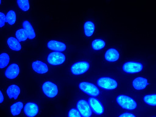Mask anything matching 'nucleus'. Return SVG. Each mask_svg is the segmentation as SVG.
Here are the masks:
<instances>
[{
	"label": "nucleus",
	"instance_id": "nucleus-17",
	"mask_svg": "<svg viewBox=\"0 0 156 117\" xmlns=\"http://www.w3.org/2000/svg\"><path fill=\"white\" fill-rule=\"evenodd\" d=\"M7 43L10 48L13 50L19 51L21 48L19 41L14 37H9L7 39Z\"/></svg>",
	"mask_w": 156,
	"mask_h": 117
},
{
	"label": "nucleus",
	"instance_id": "nucleus-13",
	"mask_svg": "<svg viewBox=\"0 0 156 117\" xmlns=\"http://www.w3.org/2000/svg\"><path fill=\"white\" fill-rule=\"evenodd\" d=\"M32 67L35 72L40 74L45 73L48 71V67L46 64L38 60L32 63Z\"/></svg>",
	"mask_w": 156,
	"mask_h": 117
},
{
	"label": "nucleus",
	"instance_id": "nucleus-8",
	"mask_svg": "<svg viewBox=\"0 0 156 117\" xmlns=\"http://www.w3.org/2000/svg\"><path fill=\"white\" fill-rule=\"evenodd\" d=\"M77 108L83 117H90L92 111L89 103L84 100H79L76 104Z\"/></svg>",
	"mask_w": 156,
	"mask_h": 117
},
{
	"label": "nucleus",
	"instance_id": "nucleus-29",
	"mask_svg": "<svg viewBox=\"0 0 156 117\" xmlns=\"http://www.w3.org/2000/svg\"><path fill=\"white\" fill-rule=\"evenodd\" d=\"M119 117H136V116L133 114L126 112L120 115Z\"/></svg>",
	"mask_w": 156,
	"mask_h": 117
},
{
	"label": "nucleus",
	"instance_id": "nucleus-31",
	"mask_svg": "<svg viewBox=\"0 0 156 117\" xmlns=\"http://www.w3.org/2000/svg\"></svg>",
	"mask_w": 156,
	"mask_h": 117
},
{
	"label": "nucleus",
	"instance_id": "nucleus-24",
	"mask_svg": "<svg viewBox=\"0 0 156 117\" xmlns=\"http://www.w3.org/2000/svg\"><path fill=\"white\" fill-rule=\"evenodd\" d=\"M16 20V16L15 12L12 10L9 11L6 16V22L12 25L15 23Z\"/></svg>",
	"mask_w": 156,
	"mask_h": 117
},
{
	"label": "nucleus",
	"instance_id": "nucleus-10",
	"mask_svg": "<svg viewBox=\"0 0 156 117\" xmlns=\"http://www.w3.org/2000/svg\"><path fill=\"white\" fill-rule=\"evenodd\" d=\"M24 111L27 116L29 117H34L38 112V106L35 103L28 102L25 104L24 107Z\"/></svg>",
	"mask_w": 156,
	"mask_h": 117
},
{
	"label": "nucleus",
	"instance_id": "nucleus-23",
	"mask_svg": "<svg viewBox=\"0 0 156 117\" xmlns=\"http://www.w3.org/2000/svg\"><path fill=\"white\" fill-rule=\"evenodd\" d=\"M105 42L101 39H95L92 41V48L95 50L102 49L105 47Z\"/></svg>",
	"mask_w": 156,
	"mask_h": 117
},
{
	"label": "nucleus",
	"instance_id": "nucleus-22",
	"mask_svg": "<svg viewBox=\"0 0 156 117\" xmlns=\"http://www.w3.org/2000/svg\"><path fill=\"white\" fill-rule=\"evenodd\" d=\"M143 100L148 105L156 106V94L146 95L143 97Z\"/></svg>",
	"mask_w": 156,
	"mask_h": 117
},
{
	"label": "nucleus",
	"instance_id": "nucleus-6",
	"mask_svg": "<svg viewBox=\"0 0 156 117\" xmlns=\"http://www.w3.org/2000/svg\"><path fill=\"white\" fill-rule=\"evenodd\" d=\"M66 57L62 53L54 51L50 53L48 56V62L52 65H58L62 64L65 61Z\"/></svg>",
	"mask_w": 156,
	"mask_h": 117
},
{
	"label": "nucleus",
	"instance_id": "nucleus-14",
	"mask_svg": "<svg viewBox=\"0 0 156 117\" xmlns=\"http://www.w3.org/2000/svg\"><path fill=\"white\" fill-rule=\"evenodd\" d=\"M105 57L107 61L110 62H114L118 60L119 54L117 50L113 48H111L107 51L105 53Z\"/></svg>",
	"mask_w": 156,
	"mask_h": 117
},
{
	"label": "nucleus",
	"instance_id": "nucleus-7",
	"mask_svg": "<svg viewBox=\"0 0 156 117\" xmlns=\"http://www.w3.org/2000/svg\"><path fill=\"white\" fill-rule=\"evenodd\" d=\"M42 90L44 93L48 97L53 98L57 94L58 89L57 86L54 83L49 81L45 82L42 85Z\"/></svg>",
	"mask_w": 156,
	"mask_h": 117
},
{
	"label": "nucleus",
	"instance_id": "nucleus-26",
	"mask_svg": "<svg viewBox=\"0 0 156 117\" xmlns=\"http://www.w3.org/2000/svg\"><path fill=\"white\" fill-rule=\"evenodd\" d=\"M17 2L19 7L22 10L26 11L30 8V5L28 0H18Z\"/></svg>",
	"mask_w": 156,
	"mask_h": 117
},
{
	"label": "nucleus",
	"instance_id": "nucleus-28",
	"mask_svg": "<svg viewBox=\"0 0 156 117\" xmlns=\"http://www.w3.org/2000/svg\"><path fill=\"white\" fill-rule=\"evenodd\" d=\"M0 27H3L5 25V22H6V16L2 12H0Z\"/></svg>",
	"mask_w": 156,
	"mask_h": 117
},
{
	"label": "nucleus",
	"instance_id": "nucleus-5",
	"mask_svg": "<svg viewBox=\"0 0 156 117\" xmlns=\"http://www.w3.org/2000/svg\"><path fill=\"white\" fill-rule=\"evenodd\" d=\"M90 68L89 63L86 61H80L73 64L71 67V71L76 75H81L86 72Z\"/></svg>",
	"mask_w": 156,
	"mask_h": 117
},
{
	"label": "nucleus",
	"instance_id": "nucleus-2",
	"mask_svg": "<svg viewBox=\"0 0 156 117\" xmlns=\"http://www.w3.org/2000/svg\"><path fill=\"white\" fill-rule=\"evenodd\" d=\"M80 89L83 92L92 97H96L100 94L98 88L94 84L89 82H83L79 85Z\"/></svg>",
	"mask_w": 156,
	"mask_h": 117
},
{
	"label": "nucleus",
	"instance_id": "nucleus-4",
	"mask_svg": "<svg viewBox=\"0 0 156 117\" xmlns=\"http://www.w3.org/2000/svg\"><path fill=\"white\" fill-rule=\"evenodd\" d=\"M122 69L128 73H135L141 71L143 69V65L141 63L129 61L125 63L122 66Z\"/></svg>",
	"mask_w": 156,
	"mask_h": 117
},
{
	"label": "nucleus",
	"instance_id": "nucleus-21",
	"mask_svg": "<svg viewBox=\"0 0 156 117\" xmlns=\"http://www.w3.org/2000/svg\"><path fill=\"white\" fill-rule=\"evenodd\" d=\"M15 35L17 40L20 42L24 41L28 38V33L24 28L17 30L16 32Z\"/></svg>",
	"mask_w": 156,
	"mask_h": 117
},
{
	"label": "nucleus",
	"instance_id": "nucleus-19",
	"mask_svg": "<svg viewBox=\"0 0 156 117\" xmlns=\"http://www.w3.org/2000/svg\"><path fill=\"white\" fill-rule=\"evenodd\" d=\"M94 25L92 22H86L84 25V31L87 37L91 36L94 33Z\"/></svg>",
	"mask_w": 156,
	"mask_h": 117
},
{
	"label": "nucleus",
	"instance_id": "nucleus-12",
	"mask_svg": "<svg viewBox=\"0 0 156 117\" xmlns=\"http://www.w3.org/2000/svg\"><path fill=\"white\" fill-rule=\"evenodd\" d=\"M47 47L50 50L58 52L63 51L66 48L65 44L55 40H51L48 42Z\"/></svg>",
	"mask_w": 156,
	"mask_h": 117
},
{
	"label": "nucleus",
	"instance_id": "nucleus-30",
	"mask_svg": "<svg viewBox=\"0 0 156 117\" xmlns=\"http://www.w3.org/2000/svg\"><path fill=\"white\" fill-rule=\"evenodd\" d=\"M0 103H1L4 100V97L3 95L0 90Z\"/></svg>",
	"mask_w": 156,
	"mask_h": 117
},
{
	"label": "nucleus",
	"instance_id": "nucleus-3",
	"mask_svg": "<svg viewBox=\"0 0 156 117\" xmlns=\"http://www.w3.org/2000/svg\"><path fill=\"white\" fill-rule=\"evenodd\" d=\"M98 86L100 88L108 90L115 89L118 84L115 80L108 77H101L97 81Z\"/></svg>",
	"mask_w": 156,
	"mask_h": 117
},
{
	"label": "nucleus",
	"instance_id": "nucleus-18",
	"mask_svg": "<svg viewBox=\"0 0 156 117\" xmlns=\"http://www.w3.org/2000/svg\"><path fill=\"white\" fill-rule=\"evenodd\" d=\"M23 28L27 32L28 34V38L30 39H32L35 37V34L34 29L31 24L28 20H25L22 24Z\"/></svg>",
	"mask_w": 156,
	"mask_h": 117
},
{
	"label": "nucleus",
	"instance_id": "nucleus-9",
	"mask_svg": "<svg viewBox=\"0 0 156 117\" xmlns=\"http://www.w3.org/2000/svg\"><path fill=\"white\" fill-rule=\"evenodd\" d=\"M88 102L92 110L94 113L98 115H101L103 113L104 108L100 102L97 99L90 97L88 100Z\"/></svg>",
	"mask_w": 156,
	"mask_h": 117
},
{
	"label": "nucleus",
	"instance_id": "nucleus-11",
	"mask_svg": "<svg viewBox=\"0 0 156 117\" xmlns=\"http://www.w3.org/2000/svg\"><path fill=\"white\" fill-rule=\"evenodd\" d=\"M20 72V69L18 65L15 63L10 65L6 69L5 75L6 77L10 79L16 78Z\"/></svg>",
	"mask_w": 156,
	"mask_h": 117
},
{
	"label": "nucleus",
	"instance_id": "nucleus-15",
	"mask_svg": "<svg viewBox=\"0 0 156 117\" xmlns=\"http://www.w3.org/2000/svg\"><path fill=\"white\" fill-rule=\"evenodd\" d=\"M132 84L133 87L136 90H141L144 89L148 83L146 79L139 77L133 80Z\"/></svg>",
	"mask_w": 156,
	"mask_h": 117
},
{
	"label": "nucleus",
	"instance_id": "nucleus-16",
	"mask_svg": "<svg viewBox=\"0 0 156 117\" xmlns=\"http://www.w3.org/2000/svg\"><path fill=\"white\" fill-rule=\"evenodd\" d=\"M10 99L13 98L16 100L20 92V88L15 85H12L8 88L6 91Z\"/></svg>",
	"mask_w": 156,
	"mask_h": 117
},
{
	"label": "nucleus",
	"instance_id": "nucleus-1",
	"mask_svg": "<svg viewBox=\"0 0 156 117\" xmlns=\"http://www.w3.org/2000/svg\"><path fill=\"white\" fill-rule=\"evenodd\" d=\"M118 104L122 108L127 110H133L137 107L136 101L131 98L125 95H120L116 98Z\"/></svg>",
	"mask_w": 156,
	"mask_h": 117
},
{
	"label": "nucleus",
	"instance_id": "nucleus-20",
	"mask_svg": "<svg viewBox=\"0 0 156 117\" xmlns=\"http://www.w3.org/2000/svg\"><path fill=\"white\" fill-rule=\"evenodd\" d=\"M23 107V104L21 102L18 101L13 104L10 107L11 112L12 115L15 116L19 115Z\"/></svg>",
	"mask_w": 156,
	"mask_h": 117
},
{
	"label": "nucleus",
	"instance_id": "nucleus-25",
	"mask_svg": "<svg viewBox=\"0 0 156 117\" xmlns=\"http://www.w3.org/2000/svg\"><path fill=\"white\" fill-rule=\"evenodd\" d=\"M9 61V55L5 53H2L0 55V68H3L8 64Z\"/></svg>",
	"mask_w": 156,
	"mask_h": 117
},
{
	"label": "nucleus",
	"instance_id": "nucleus-27",
	"mask_svg": "<svg viewBox=\"0 0 156 117\" xmlns=\"http://www.w3.org/2000/svg\"><path fill=\"white\" fill-rule=\"evenodd\" d=\"M68 116V117H82L78 111L74 108H72L69 111Z\"/></svg>",
	"mask_w": 156,
	"mask_h": 117
}]
</instances>
